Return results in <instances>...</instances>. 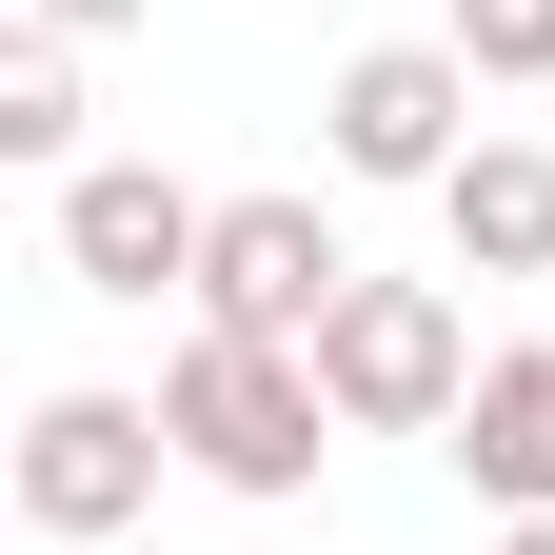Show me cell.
<instances>
[{
    "mask_svg": "<svg viewBox=\"0 0 555 555\" xmlns=\"http://www.w3.org/2000/svg\"><path fill=\"white\" fill-rule=\"evenodd\" d=\"M337 298H358V258H337L318 198H219V238H198V318H219V337H298V358H318Z\"/></svg>",
    "mask_w": 555,
    "mask_h": 555,
    "instance_id": "5",
    "label": "cell"
},
{
    "mask_svg": "<svg viewBox=\"0 0 555 555\" xmlns=\"http://www.w3.org/2000/svg\"><path fill=\"white\" fill-rule=\"evenodd\" d=\"M0 159H60V179H80V40H0Z\"/></svg>",
    "mask_w": 555,
    "mask_h": 555,
    "instance_id": "9",
    "label": "cell"
},
{
    "mask_svg": "<svg viewBox=\"0 0 555 555\" xmlns=\"http://www.w3.org/2000/svg\"><path fill=\"white\" fill-rule=\"evenodd\" d=\"M496 555H555V516H496Z\"/></svg>",
    "mask_w": 555,
    "mask_h": 555,
    "instance_id": "12",
    "label": "cell"
},
{
    "mask_svg": "<svg viewBox=\"0 0 555 555\" xmlns=\"http://www.w3.org/2000/svg\"><path fill=\"white\" fill-rule=\"evenodd\" d=\"M159 437L219 476V496H298V476L337 456V397H318L298 337H219V318H198L179 358H159Z\"/></svg>",
    "mask_w": 555,
    "mask_h": 555,
    "instance_id": "1",
    "label": "cell"
},
{
    "mask_svg": "<svg viewBox=\"0 0 555 555\" xmlns=\"http://www.w3.org/2000/svg\"><path fill=\"white\" fill-rule=\"evenodd\" d=\"M40 40H119V21H159V0H21Z\"/></svg>",
    "mask_w": 555,
    "mask_h": 555,
    "instance_id": "11",
    "label": "cell"
},
{
    "mask_svg": "<svg viewBox=\"0 0 555 555\" xmlns=\"http://www.w3.org/2000/svg\"><path fill=\"white\" fill-rule=\"evenodd\" d=\"M318 119H337V179H416V198H437V179L476 159V139H456V119H476V60H456V40H358Z\"/></svg>",
    "mask_w": 555,
    "mask_h": 555,
    "instance_id": "4",
    "label": "cell"
},
{
    "mask_svg": "<svg viewBox=\"0 0 555 555\" xmlns=\"http://www.w3.org/2000/svg\"><path fill=\"white\" fill-rule=\"evenodd\" d=\"M159 456H179L159 397H100V377H80V397L21 416V516H40L60 555H119L139 516H159Z\"/></svg>",
    "mask_w": 555,
    "mask_h": 555,
    "instance_id": "3",
    "label": "cell"
},
{
    "mask_svg": "<svg viewBox=\"0 0 555 555\" xmlns=\"http://www.w3.org/2000/svg\"><path fill=\"white\" fill-rule=\"evenodd\" d=\"M437 238H456V278H555V139H476L437 179Z\"/></svg>",
    "mask_w": 555,
    "mask_h": 555,
    "instance_id": "8",
    "label": "cell"
},
{
    "mask_svg": "<svg viewBox=\"0 0 555 555\" xmlns=\"http://www.w3.org/2000/svg\"><path fill=\"white\" fill-rule=\"evenodd\" d=\"M456 60L476 80H555V0H456Z\"/></svg>",
    "mask_w": 555,
    "mask_h": 555,
    "instance_id": "10",
    "label": "cell"
},
{
    "mask_svg": "<svg viewBox=\"0 0 555 555\" xmlns=\"http://www.w3.org/2000/svg\"><path fill=\"white\" fill-rule=\"evenodd\" d=\"M119 555H139V535H119Z\"/></svg>",
    "mask_w": 555,
    "mask_h": 555,
    "instance_id": "13",
    "label": "cell"
},
{
    "mask_svg": "<svg viewBox=\"0 0 555 555\" xmlns=\"http://www.w3.org/2000/svg\"><path fill=\"white\" fill-rule=\"evenodd\" d=\"M437 456L476 476V516H555V337L476 358V397H456V437H437Z\"/></svg>",
    "mask_w": 555,
    "mask_h": 555,
    "instance_id": "7",
    "label": "cell"
},
{
    "mask_svg": "<svg viewBox=\"0 0 555 555\" xmlns=\"http://www.w3.org/2000/svg\"><path fill=\"white\" fill-rule=\"evenodd\" d=\"M318 397H337V437H456V397H476V337L437 278H358V298L318 318Z\"/></svg>",
    "mask_w": 555,
    "mask_h": 555,
    "instance_id": "2",
    "label": "cell"
},
{
    "mask_svg": "<svg viewBox=\"0 0 555 555\" xmlns=\"http://www.w3.org/2000/svg\"><path fill=\"white\" fill-rule=\"evenodd\" d=\"M198 238H219V198H179L159 159H80V179H60L80 298H198Z\"/></svg>",
    "mask_w": 555,
    "mask_h": 555,
    "instance_id": "6",
    "label": "cell"
}]
</instances>
